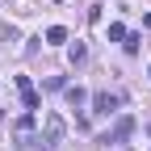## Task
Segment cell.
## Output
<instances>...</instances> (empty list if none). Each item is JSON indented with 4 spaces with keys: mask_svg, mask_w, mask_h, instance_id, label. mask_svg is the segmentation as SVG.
<instances>
[{
    "mask_svg": "<svg viewBox=\"0 0 151 151\" xmlns=\"http://www.w3.org/2000/svg\"><path fill=\"white\" fill-rule=\"evenodd\" d=\"M130 130H134V118L126 113V118H118V122H113V130H109L101 143H122V139H130Z\"/></svg>",
    "mask_w": 151,
    "mask_h": 151,
    "instance_id": "obj_1",
    "label": "cell"
},
{
    "mask_svg": "<svg viewBox=\"0 0 151 151\" xmlns=\"http://www.w3.org/2000/svg\"><path fill=\"white\" fill-rule=\"evenodd\" d=\"M118 105H122L118 92H97V97H92V109L97 113H118Z\"/></svg>",
    "mask_w": 151,
    "mask_h": 151,
    "instance_id": "obj_2",
    "label": "cell"
},
{
    "mask_svg": "<svg viewBox=\"0 0 151 151\" xmlns=\"http://www.w3.org/2000/svg\"><path fill=\"white\" fill-rule=\"evenodd\" d=\"M63 130H67V126H63V118H59V113H50V118H46V151L63 139Z\"/></svg>",
    "mask_w": 151,
    "mask_h": 151,
    "instance_id": "obj_3",
    "label": "cell"
},
{
    "mask_svg": "<svg viewBox=\"0 0 151 151\" xmlns=\"http://www.w3.org/2000/svg\"><path fill=\"white\" fill-rule=\"evenodd\" d=\"M17 88H21V101H25V109L34 113V109H38V92H34V84H29V76H17Z\"/></svg>",
    "mask_w": 151,
    "mask_h": 151,
    "instance_id": "obj_4",
    "label": "cell"
},
{
    "mask_svg": "<svg viewBox=\"0 0 151 151\" xmlns=\"http://www.w3.org/2000/svg\"><path fill=\"white\" fill-rule=\"evenodd\" d=\"M67 59H71V67H84V63H88V46H84V42H71V46H67Z\"/></svg>",
    "mask_w": 151,
    "mask_h": 151,
    "instance_id": "obj_5",
    "label": "cell"
},
{
    "mask_svg": "<svg viewBox=\"0 0 151 151\" xmlns=\"http://www.w3.org/2000/svg\"><path fill=\"white\" fill-rule=\"evenodd\" d=\"M84 101H88V92H84L80 84H76V88H67V105H71V109H80Z\"/></svg>",
    "mask_w": 151,
    "mask_h": 151,
    "instance_id": "obj_6",
    "label": "cell"
},
{
    "mask_svg": "<svg viewBox=\"0 0 151 151\" xmlns=\"http://www.w3.org/2000/svg\"><path fill=\"white\" fill-rule=\"evenodd\" d=\"M46 42H50V46H63V42H67V29H63V25H50V29H46Z\"/></svg>",
    "mask_w": 151,
    "mask_h": 151,
    "instance_id": "obj_7",
    "label": "cell"
},
{
    "mask_svg": "<svg viewBox=\"0 0 151 151\" xmlns=\"http://www.w3.org/2000/svg\"><path fill=\"white\" fill-rule=\"evenodd\" d=\"M109 42H126V25H122V21L109 25Z\"/></svg>",
    "mask_w": 151,
    "mask_h": 151,
    "instance_id": "obj_8",
    "label": "cell"
},
{
    "mask_svg": "<svg viewBox=\"0 0 151 151\" xmlns=\"http://www.w3.org/2000/svg\"><path fill=\"white\" fill-rule=\"evenodd\" d=\"M0 38H4V42H17V38H21V29H17V25H0Z\"/></svg>",
    "mask_w": 151,
    "mask_h": 151,
    "instance_id": "obj_9",
    "label": "cell"
},
{
    "mask_svg": "<svg viewBox=\"0 0 151 151\" xmlns=\"http://www.w3.org/2000/svg\"><path fill=\"white\" fill-rule=\"evenodd\" d=\"M139 42H143V38H139V34H134V38H130V34H126V42H122V46H126V55H139Z\"/></svg>",
    "mask_w": 151,
    "mask_h": 151,
    "instance_id": "obj_10",
    "label": "cell"
},
{
    "mask_svg": "<svg viewBox=\"0 0 151 151\" xmlns=\"http://www.w3.org/2000/svg\"><path fill=\"white\" fill-rule=\"evenodd\" d=\"M143 25H147V29H151V13H143Z\"/></svg>",
    "mask_w": 151,
    "mask_h": 151,
    "instance_id": "obj_11",
    "label": "cell"
},
{
    "mask_svg": "<svg viewBox=\"0 0 151 151\" xmlns=\"http://www.w3.org/2000/svg\"><path fill=\"white\" fill-rule=\"evenodd\" d=\"M55 4H63V0H55Z\"/></svg>",
    "mask_w": 151,
    "mask_h": 151,
    "instance_id": "obj_12",
    "label": "cell"
},
{
    "mask_svg": "<svg viewBox=\"0 0 151 151\" xmlns=\"http://www.w3.org/2000/svg\"><path fill=\"white\" fill-rule=\"evenodd\" d=\"M147 134H151V126H147Z\"/></svg>",
    "mask_w": 151,
    "mask_h": 151,
    "instance_id": "obj_13",
    "label": "cell"
}]
</instances>
